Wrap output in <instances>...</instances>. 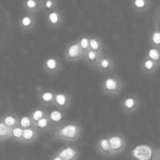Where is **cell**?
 Listing matches in <instances>:
<instances>
[{
	"label": "cell",
	"mask_w": 160,
	"mask_h": 160,
	"mask_svg": "<svg viewBox=\"0 0 160 160\" xmlns=\"http://www.w3.org/2000/svg\"><path fill=\"white\" fill-rule=\"evenodd\" d=\"M82 133V128L78 122H65L60 127L50 132L51 140L61 141L65 142H74L78 141Z\"/></svg>",
	"instance_id": "obj_1"
},
{
	"label": "cell",
	"mask_w": 160,
	"mask_h": 160,
	"mask_svg": "<svg viewBox=\"0 0 160 160\" xmlns=\"http://www.w3.org/2000/svg\"><path fill=\"white\" fill-rule=\"evenodd\" d=\"M124 83L120 78L116 76L107 77L103 80L101 83V90L104 95L109 97L118 96L123 90Z\"/></svg>",
	"instance_id": "obj_2"
},
{
	"label": "cell",
	"mask_w": 160,
	"mask_h": 160,
	"mask_svg": "<svg viewBox=\"0 0 160 160\" xmlns=\"http://www.w3.org/2000/svg\"><path fill=\"white\" fill-rule=\"evenodd\" d=\"M107 137H108L112 157L118 156L126 150L128 142L125 135L121 133H114V134L107 135Z\"/></svg>",
	"instance_id": "obj_3"
},
{
	"label": "cell",
	"mask_w": 160,
	"mask_h": 160,
	"mask_svg": "<svg viewBox=\"0 0 160 160\" xmlns=\"http://www.w3.org/2000/svg\"><path fill=\"white\" fill-rule=\"evenodd\" d=\"M155 148L150 144H139L129 153L130 160H152Z\"/></svg>",
	"instance_id": "obj_4"
},
{
	"label": "cell",
	"mask_w": 160,
	"mask_h": 160,
	"mask_svg": "<svg viewBox=\"0 0 160 160\" xmlns=\"http://www.w3.org/2000/svg\"><path fill=\"white\" fill-rule=\"evenodd\" d=\"M141 106V99L136 95H128L125 97L120 102V108L126 114H132L136 112Z\"/></svg>",
	"instance_id": "obj_5"
},
{
	"label": "cell",
	"mask_w": 160,
	"mask_h": 160,
	"mask_svg": "<svg viewBox=\"0 0 160 160\" xmlns=\"http://www.w3.org/2000/svg\"><path fill=\"white\" fill-rule=\"evenodd\" d=\"M46 114L52 126V128H56L67 122V112L51 107L46 109Z\"/></svg>",
	"instance_id": "obj_6"
},
{
	"label": "cell",
	"mask_w": 160,
	"mask_h": 160,
	"mask_svg": "<svg viewBox=\"0 0 160 160\" xmlns=\"http://www.w3.org/2000/svg\"><path fill=\"white\" fill-rule=\"evenodd\" d=\"M71 97L63 91H55L52 107L68 112L71 106Z\"/></svg>",
	"instance_id": "obj_7"
},
{
	"label": "cell",
	"mask_w": 160,
	"mask_h": 160,
	"mask_svg": "<svg viewBox=\"0 0 160 160\" xmlns=\"http://www.w3.org/2000/svg\"><path fill=\"white\" fill-rule=\"evenodd\" d=\"M55 154L63 160H78L80 158V150L74 145H66L58 149Z\"/></svg>",
	"instance_id": "obj_8"
},
{
	"label": "cell",
	"mask_w": 160,
	"mask_h": 160,
	"mask_svg": "<svg viewBox=\"0 0 160 160\" xmlns=\"http://www.w3.org/2000/svg\"><path fill=\"white\" fill-rule=\"evenodd\" d=\"M95 147L100 156H102L104 158H112V157L107 135H104V136H101L100 138H98L96 142Z\"/></svg>",
	"instance_id": "obj_9"
},
{
	"label": "cell",
	"mask_w": 160,
	"mask_h": 160,
	"mask_svg": "<svg viewBox=\"0 0 160 160\" xmlns=\"http://www.w3.org/2000/svg\"><path fill=\"white\" fill-rule=\"evenodd\" d=\"M54 92L55 91L50 90V89H45V90H41L40 92H38L37 98L42 107H44V108L52 107L53 98H54Z\"/></svg>",
	"instance_id": "obj_10"
},
{
	"label": "cell",
	"mask_w": 160,
	"mask_h": 160,
	"mask_svg": "<svg viewBox=\"0 0 160 160\" xmlns=\"http://www.w3.org/2000/svg\"><path fill=\"white\" fill-rule=\"evenodd\" d=\"M39 136V132L35 128H25L22 131V137L21 141V144H31L35 142Z\"/></svg>",
	"instance_id": "obj_11"
},
{
	"label": "cell",
	"mask_w": 160,
	"mask_h": 160,
	"mask_svg": "<svg viewBox=\"0 0 160 160\" xmlns=\"http://www.w3.org/2000/svg\"><path fill=\"white\" fill-rule=\"evenodd\" d=\"M34 128L39 132H51L53 128H52V126L47 116V114L45 116H43L42 118H40L38 121H37L35 124H34Z\"/></svg>",
	"instance_id": "obj_12"
},
{
	"label": "cell",
	"mask_w": 160,
	"mask_h": 160,
	"mask_svg": "<svg viewBox=\"0 0 160 160\" xmlns=\"http://www.w3.org/2000/svg\"><path fill=\"white\" fill-rule=\"evenodd\" d=\"M82 50L81 49L78 43L71 44L67 50V58L68 60L71 61L78 60L82 57Z\"/></svg>",
	"instance_id": "obj_13"
},
{
	"label": "cell",
	"mask_w": 160,
	"mask_h": 160,
	"mask_svg": "<svg viewBox=\"0 0 160 160\" xmlns=\"http://www.w3.org/2000/svg\"><path fill=\"white\" fill-rule=\"evenodd\" d=\"M18 117L19 115L15 114L14 112H6L1 118H0V121L5 125L7 126L8 128H12L16 126H18Z\"/></svg>",
	"instance_id": "obj_14"
},
{
	"label": "cell",
	"mask_w": 160,
	"mask_h": 160,
	"mask_svg": "<svg viewBox=\"0 0 160 160\" xmlns=\"http://www.w3.org/2000/svg\"><path fill=\"white\" fill-rule=\"evenodd\" d=\"M112 67L113 63L109 57H99L97 64V68L102 72H110L112 69Z\"/></svg>",
	"instance_id": "obj_15"
},
{
	"label": "cell",
	"mask_w": 160,
	"mask_h": 160,
	"mask_svg": "<svg viewBox=\"0 0 160 160\" xmlns=\"http://www.w3.org/2000/svg\"><path fill=\"white\" fill-rule=\"evenodd\" d=\"M44 68L45 70L50 73V74H54L56 73L59 68H60V64L58 62L57 59L53 58V57H50L48 58L46 61H45V64H44Z\"/></svg>",
	"instance_id": "obj_16"
},
{
	"label": "cell",
	"mask_w": 160,
	"mask_h": 160,
	"mask_svg": "<svg viewBox=\"0 0 160 160\" xmlns=\"http://www.w3.org/2000/svg\"><path fill=\"white\" fill-rule=\"evenodd\" d=\"M158 67V63H156L155 61H153L149 58H145V60L142 64V69L146 74L154 73L157 70Z\"/></svg>",
	"instance_id": "obj_17"
},
{
	"label": "cell",
	"mask_w": 160,
	"mask_h": 160,
	"mask_svg": "<svg viewBox=\"0 0 160 160\" xmlns=\"http://www.w3.org/2000/svg\"><path fill=\"white\" fill-rule=\"evenodd\" d=\"M46 115V108L40 106V107H37L34 110H32V112L29 113V116L31 118V120L33 121V123L35 124L37 121H38L40 118H42L43 116Z\"/></svg>",
	"instance_id": "obj_18"
},
{
	"label": "cell",
	"mask_w": 160,
	"mask_h": 160,
	"mask_svg": "<svg viewBox=\"0 0 160 160\" xmlns=\"http://www.w3.org/2000/svg\"><path fill=\"white\" fill-rule=\"evenodd\" d=\"M18 126L20 128H22V129L25 128H34V123L31 120L29 114L26 115H21L18 117Z\"/></svg>",
	"instance_id": "obj_19"
},
{
	"label": "cell",
	"mask_w": 160,
	"mask_h": 160,
	"mask_svg": "<svg viewBox=\"0 0 160 160\" xmlns=\"http://www.w3.org/2000/svg\"><path fill=\"white\" fill-rule=\"evenodd\" d=\"M22 131H23V129L22 128H20L19 126H16V127L12 128L11 131H10L9 140H11V141H13L15 142L21 143L22 137Z\"/></svg>",
	"instance_id": "obj_20"
},
{
	"label": "cell",
	"mask_w": 160,
	"mask_h": 160,
	"mask_svg": "<svg viewBox=\"0 0 160 160\" xmlns=\"http://www.w3.org/2000/svg\"><path fill=\"white\" fill-rule=\"evenodd\" d=\"M86 61L89 63V64H91V65H93L94 67H97V64H98V59H99V55H98V52H96V51H93V50H90V51H88L87 52H86Z\"/></svg>",
	"instance_id": "obj_21"
},
{
	"label": "cell",
	"mask_w": 160,
	"mask_h": 160,
	"mask_svg": "<svg viewBox=\"0 0 160 160\" xmlns=\"http://www.w3.org/2000/svg\"><path fill=\"white\" fill-rule=\"evenodd\" d=\"M10 131H11V128H8L0 121V142H5V141L9 140Z\"/></svg>",
	"instance_id": "obj_22"
},
{
	"label": "cell",
	"mask_w": 160,
	"mask_h": 160,
	"mask_svg": "<svg viewBox=\"0 0 160 160\" xmlns=\"http://www.w3.org/2000/svg\"><path fill=\"white\" fill-rule=\"evenodd\" d=\"M147 58H149V59L155 61L156 63H158V60H159V51H158V49L151 48V49L148 51Z\"/></svg>",
	"instance_id": "obj_23"
},
{
	"label": "cell",
	"mask_w": 160,
	"mask_h": 160,
	"mask_svg": "<svg viewBox=\"0 0 160 160\" xmlns=\"http://www.w3.org/2000/svg\"><path fill=\"white\" fill-rule=\"evenodd\" d=\"M89 47H91V50L98 52L100 48V44H99L98 40H97L96 38H91L89 40Z\"/></svg>",
	"instance_id": "obj_24"
},
{
	"label": "cell",
	"mask_w": 160,
	"mask_h": 160,
	"mask_svg": "<svg viewBox=\"0 0 160 160\" xmlns=\"http://www.w3.org/2000/svg\"><path fill=\"white\" fill-rule=\"evenodd\" d=\"M49 21H50L52 23H53V24L57 23V22H58V21H59L58 13H57V12H55V11L51 12V13L49 14Z\"/></svg>",
	"instance_id": "obj_25"
},
{
	"label": "cell",
	"mask_w": 160,
	"mask_h": 160,
	"mask_svg": "<svg viewBox=\"0 0 160 160\" xmlns=\"http://www.w3.org/2000/svg\"><path fill=\"white\" fill-rule=\"evenodd\" d=\"M82 50H87L89 48V39L87 38H82L79 43Z\"/></svg>",
	"instance_id": "obj_26"
},
{
	"label": "cell",
	"mask_w": 160,
	"mask_h": 160,
	"mask_svg": "<svg viewBox=\"0 0 160 160\" xmlns=\"http://www.w3.org/2000/svg\"><path fill=\"white\" fill-rule=\"evenodd\" d=\"M21 22H22V24L24 27H27V26H29L32 23V19L29 16H24V17L22 18V21Z\"/></svg>",
	"instance_id": "obj_27"
},
{
	"label": "cell",
	"mask_w": 160,
	"mask_h": 160,
	"mask_svg": "<svg viewBox=\"0 0 160 160\" xmlns=\"http://www.w3.org/2000/svg\"><path fill=\"white\" fill-rule=\"evenodd\" d=\"M134 6L137 8H143L146 6L145 0H134Z\"/></svg>",
	"instance_id": "obj_28"
},
{
	"label": "cell",
	"mask_w": 160,
	"mask_h": 160,
	"mask_svg": "<svg viewBox=\"0 0 160 160\" xmlns=\"http://www.w3.org/2000/svg\"><path fill=\"white\" fill-rule=\"evenodd\" d=\"M152 40L153 42L156 44V45H159L160 43V33L158 31L155 32L153 34V37H152Z\"/></svg>",
	"instance_id": "obj_29"
},
{
	"label": "cell",
	"mask_w": 160,
	"mask_h": 160,
	"mask_svg": "<svg viewBox=\"0 0 160 160\" xmlns=\"http://www.w3.org/2000/svg\"><path fill=\"white\" fill-rule=\"evenodd\" d=\"M26 7L28 8H37V1L36 0H27Z\"/></svg>",
	"instance_id": "obj_30"
},
{
	"label": "cell",
	"mask_w": 160,
	"mask_h": 160,
	"mask_svg": "<svg viewBox=\"0 0 160 160\" xmlns=\"http://www.w3.org/2000/svg\"><path fill=\"white\" fill-rule=\"evenodd\" d=\"M159 149L157 148V149H155V152H154V155H153L152 160H159Z\"/></svg>",
	"instance_id": "obj_31"
},
{
	"label": "cell",
	"mask_w": 160,
	"mask_h": 160,
	"mask_svg": "<svg viewBox=\"0 0 160 160\" xmlns=\"http://www.w3.org/2000/svg\"><path fill=\"white\" fill-rule=\"evenodd\" d=\"M52 4H53L52 0H47V1L45 2V7H46L47 8H51L52 7Z\"/></svg>",
	"instance_id": "obj_32"
},
{
	"label": "cell",
	"mask_w": 160,
	"mask_h": 160,
	"mask_svg": "<svg viewBox=\"0 0 160 160\" xmlns=\"http://www.w3.org/2000/svg\"><path fill=\"white\" fill-rule=\"evenodd\" d=\"M50 160H63V159H62L61 158H59V157H58V156H57V155L54 153V154L52 156V158H50Z\"/></svg>",
	"instance_id": "obj_33"
}]
</instances>
